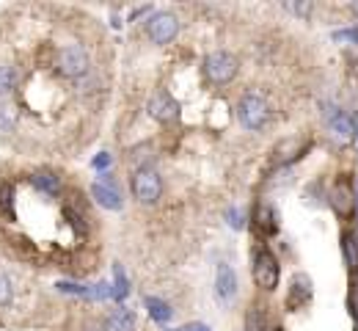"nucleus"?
Wrapping results in <instances>:
<instances>
[{
    "label": "nucleus",
    "instance_id": "nucleus-1",
    "mask_svg": "<svg viewBox=\"0 0 358 331\" xmlns=\"http://www.w3.org/2000/svg\"><path fill=\"white\" fill-rule=\"evenodd\" d=\"M237 69H240V61H237L231 52H226V50H215V52H210V55L204 58V75H207V80L215 83V86L231 83V80L237 78Z\"/></svg>",
    "mask_w": 358,
    "mask_h": 331
},
{
    "label": "nucleus",
    "instance_id": "nucleus-2",
    "mask_svg": "<svg viewBox=\"0 0 358 331\" xmlns=\"http://www.w3.org/2000/svg\"><path fill=\"white\" fill-rule=\"evenodd\" d=\"M237 119L245 130H262L270 119L268 99L259 94H245L237 102Z\"/></svg>",
    "mask_w": 358,
    "mask_h": 331
},
{
    "label": "nucleus",
    "instance_id": "nucleus-3",
    "mask_svg": "<svg viewBox=\"0 0 358 331\" xmlns=\"http://www.w3.org/2000/svg\"><path fill=\"white\" fill-rule=\"evenodd\" d=\"M251 274H254V282L262 290H275L278 279H281V268H278V260L270 248H259L254 254V265H251Z\"/></svg>",
    "mask_w": 358,
    "mask_h": 331
},
{
    "label": "nucleus",
    "instance_id": "nucleus-4",
    "mask_svg": "<svg viewBox=\"0 0 358 331\" xmlns=\"http://www.w3.org/2000/svg\"><path fill=\"white\" fill-rule=\"evenodd\" d=\"M160 193H163V177H160L155 169L143 166V169L135 171L133 174V196L141 202V204H155V202L160 199Z\"/></svg>",
    "mask_w": 358,
    "mask_h": 331
},
{
    "label": "nucleus",
    "instance_id": "nucleus-5",
    "mask_svg": "<svg viewBox=\"0 0 358 331\" xmlns=\"http://www.w3.org/2000/svg\"><path fill=\"white\" fill-rule=\"evenodd\" d=\"M146 34L155 45H169L174 42L179 34V20L177 14L171 11H155L149 20H146Z\"/></svg>",
    "mask_w": 358,
    "mask_h": 331
},
{
    "label": "nucleus",
    "instance_id": "nucleus-6",
    "mask_svg": "<svg viewBox=\"0 0 358 331\" xmlns=\"http://www.w3.org/2000/svg\"><path fill=\"white\" fill-rule=\"evenodd\" d=\"M58 69L66 78H83L89 72V52L80 45H66L58 52Z\"/></svg>",
    "mask_w": 358,
    "mask_h": 331
},
{
    "label": "nucleus",
    "instance_id": "nucleus-7",
    "mask_svg": "<svg viewBox=\"0 0 358 331\" xmlns=\"http://www.w3.org/2000/svg\"><path fill=\"white\" fill-rule=\"evenodd\" d=\"M146 111H149V116H152L155 122H163V125L179 119V102L169 94V92H157V94L149 99Z\"/></svg>",
    "mask_w": 358,
    "mask_h": 331
},
{
    "label": "nucleus",
    "instance_id": "nucleus-8",
    "mask_svg": "<svg viewBox=\"0 0 358 331\" xmlns=\"http://www.w3.org/2000/svg\"><path fill=\"white\" fill-rule=\"evenodd\" d=\"M91 196L96 199V204H102L105 210H122L124 207V199H122V190L116 188V183H110L108 177L96 180L91 185Z\"/></svg>",
    "mask_w": 358,
    "mask_h": 331
},
{
    "label": "nucleus",
    "instance_id": "nucleus-9",
    "mask_svg": "<svg viewBox=\"0 0 358 331\" xmlns=\"http://www.w3.org/2000/svg\"><path fill=\"white\" fill-rule=\"evenodd\" d=\"M215 295L221 304H231L237 295V274L229 262H221L215 271Z\"/></svg>",
    "mask_w": 358,
    "mask_h": 331
},
{
    "label": "nucleus",
    "instance_id": "nucleus-10",
    "mask_svg": "<svg viewBox=\"0 0 358 331\" xmlns=\"http://www.w3.org/2000/svg\"><path fill=\"white\" fill-rule=\"evenodd\" d=\"M312 301V279L306 274H298L292 279V287L287 293V309L289 312H298L301 307H306Z\"/></svg>",
    "mask_w": 358,
    "mask_h": 331
},
{
    "label": "nucleus",
    "instance_id": "nucleus-11",
    "mask_svg": "<svg viewBox=\"0 0 358 331\" xmlns=\"http://www.w3.org/2000/svg\"><path fill=\"white\" fill-rule=\"evenodd\" d=\"M353 204H356V193L348 183H339L336 188L331 190V207L339 213V216H350L353 213Z\"/></svg>",
    "mask_w": 358,
    "mask_h": 331
},
{
    "label": "nucleus",
    "instance_id": "nucleus-12",
    "mask_svg": "<svg viewBox=\"0 0 358 331\" xmlns=\"http://www.w3.org/2000/svg\"><path fill=\"white\" fill-rule=\"evenodd\" d=\"M331 136L336 139L339 143H350L353 136H356V122L348 116V113H334L331 116Z\"/></svg>",
    "mask_w": 358,
    "mask_h": 331
},
{
    "label": "nucleus",
    "instance_id": "nucleus-13",
    "mask_svg": "<svg viewBox=\"0 0 358 331\" xmlns=\"http://www.w3.org/2000/svg\"><path fill=\"white\" fill-rule=\"evenodd\" d=\"M105 331H135V315L124 307L113 309L105 318Z\"/></svg>",
    "mask_w": 358,
    "mask_h": 331
},
{
    "label": "nucleus",
    "instance_id": "nucleus-14",
    "mask_svg": "<svg viewBox=\"0 0 358 331\" xmlns=\"http://www.w3.org/2000/svg\"><path fill=\"white\" fill-rule=\"evenodd\" d=\"M254 221H257V230H259L262 235H275V232H278V216H275V210H273L270 204H259V207H257Z\"/></svg>",
    "mask_w": 358,
    "mask_h": 331
},
{
    "label": "nucleus",
    "instance_id": "nucleus-15",
    "mask_svg": "<svg viewBox=\"0 0 358 331\" xmlns=\"http://www.w3.org/2000/svg\"><path fill=\"white\" fill-rule=\"evenodd\" d=\"M143 307L149 309V318H152L155 323H169L171 315H174V309H171L163 298H155V295H146V298H143Z\"/></svg>",
    "mask_w": 358,
    "mask_h": 331
},
{
    "label": "nucleus",
    "instance_id": "nucleus-16",
    "mask_svg": "<svg viewBox=\"0 0 358 331\" xmlns=\"http://www.w3.org/2000/svg\"><path fill=\"white\" fill-rule=\"evenodd\" d=\"M342 251H345L348 268H350V271H358V235L356 232H345V235H342Z\"/></svg>",
    "mask_w": 358,
    "mask_h": 331
},
{
    "label": "nucleus",
    "instance_id": "nucleus-17",
    "mask_svg": "<svg viewBox=\"0 0 358 331\" xmlns=\"http://www.w3.org/2000/svg\"><path fill=\"white\" fill-rule=\"evenodd\" d=\"M31 183H34L39 190L50 193V196H55V193H58V188H61L58 177H55V174H50V171H39V174H34V177H31Z\"/></svg>",
    "mask_w": 358,
    "mask_h": 331
},
{
    "label": "nucleus",
    "instance_id": "nucleus-18",
    "mask_svg": "<svg viewBox=\"0 0 358 331\" xmlns=\"http://www.w3.org/2000/svg\"><path fill=\"white\" fill-rule=\"evenodd\" d=\"M265 321H268L265 309L262 307H251L248 315H245V331H265Z\"/></svg>",
    "mask_w": 358,
    "mask_h": 331
},
{
    "label": "nucleus",
    "instance_id": "nucleus-19",
    "mask_svg": "<svg viewBox=\"0 0 358 331\" xmlns=\"http://www.w3.org/2000/svg\"><path fill=\"white\" fill-rule=\"evenodd\" d=\"M113 276H116V282H113V298L122 301V298H127V293H130V282H127L122 265H113Z\"/></svg>",
    "mask_w": 358,
    "mask_h": 331
},
{
    "label": "nucleus",
    "instance_id": "nucleus-20",
    "mask_svg": "<svg viewBox=\"0 0 358 331\" xmlns=\"http://www.w3.org/2000/svg\"><path fill=\"white\" fill-rule=\"evenodd\" d=\"M17 125V111L8 102H0V133H11Z\"/></svg>",
    "mask_w": 358,
    "mask_h": 331
},
{
    "label": "nucleus",
    "instance_id": "nucleus-21",
    "mask_svg": "<svg viewBox=\"0 0 358 331\" xmlns=\"http://www.w3.org/2000/svg\"><path fill=\"white\" fill-rule=\"evenodd\" d=\"M61 293H69V295H80V298H89V284H75V282H58Z\"/></svg>",
    "mask_w": 358,
    "mask_h": 331
},
{
    "label": "nucleus",
    "instance_id": "nucleus-22",
    "mask_svg": "<svg viewBox=\"0 0 358 331\" xmlns=\"http://www.w3.org/2000/svg\"><path fill=\"white\" fill-rule=\"evenodd\" d=\"M226 218H229V227L231 230H243L245 227V213L240 207H229L226 210Z\"/></svg>",
    "mask_w": 358,
    "mask_h": 331
},
{
    "label": "nucleus",
    "instance_id": "nucleus-23",
    "mask_svg": "<svg viewBox=\"0 0 358 331\" xmlns=\"http://www.w3.org/2000/svg\"><path fill=\"white\" fill-rule=\"evenodd\" d=\"M14 89V72L8 66H0V97Z\"/></svg>",
    "mask_w": 358,
    "mask_h": 331
},
{
    "label": "nucleus",
    "instance_id": "nucleus-24",
    "mask_svg": "<svg viewBox=\"0 0 358 331\" xmlns=\"http://www.w3.org/2000/svg\"><path fill=\"white\" fill-rule=\"evenodd\" d=\"M334 42H348L358 48V28H345V31H334Z\"/></svg>",
    "mask_w": 358,
    "mask_h": 331
},
{
    "label": "nucleus",
    "instance_id": "nucleus-25",
    "mask_svg": "<svg viewBox=\"0 0 358 331\" xmlns=\"http://www.w3.org/2000/svg\"><path fill=\"white\" fill-rule=\"evenodd\" d=\"M11 301V282L6 274H0V307H6Z\"/></svg>",
    "mask_w": 358,
    "mask_h": 331
},
{
    "label": "nucleus",
    "instance_id": "nucleus-26",
    "mask_svg": "<svg viewBox=\"0 0 358 331\" xmlns=\"http://www.w3.org/2000/svg\"><path fill=\"white\" fill-rule=\"evenodd\" d=\"M287 8L292 14H301V17H309L312 14V3H287Z\"/></svg>",
    "mask_w": 358,
    "mask_h": 331
},
{
    "label": "nucleus",
    "instance_id": "nucleus-27",
    "mask_svg": "<svg viewBox=\"0 0 358 331\" xmlns=\"http://www.w3.org/2000/svg\"><path fill=\"white\" fill-rule=\"evenodd\" d=\"M110 163H113V157H110L108 152H102V155H96V157H94V163H91V166H94L96 171H105Z\"/></svg>",
    "mask_w": 358,
    "mask_h": 331
},
{
    "label": "nucleus",
    "instance_id": "nucleus-28",
    "mask_svg": "<svg viewBox=\"0 0 358 331\" xmlns=\"http://www.w3.org/2000/svg\"><path fill=\"white\" fill-rule=\"evenodd\" d=\"M182 331H210V329H207L204 323H190V326H185Z\"/></svg>",
    "mask_w": 358,
    "mask_h": 331
},
{
    "label": "nucleus",
    "instance_id": "nucleus-29",
    "mask_svg": "<svg viewBox=\"0 0 358 331\" xmlns=\"http://www.w3.org/2000/svg\"><path fill=\"white\" fill-rule=\"evenodd\" d=\"M83 331H99V329H94V326H86V329H83Z\"/></svg>",
    "mask_w": 358,
    "mask_h": 331
},
{
    "label": "nucleus",
    "instance_id": "nucleus-30",
    "mask_svg": "<svg viewBox=\"0 0 358 331\" xmlns=\"http://www.w3.org/2000/svg\"><path fill=\"white\" fill-rule=\"evenodd\" d=\"M353 14H358V3H353Z\"/></svg>",
    "mask_w": 358,
    "mask_h": 331
},
{
    "label": "nucleus",
    "instance_id": "nucleus-31",
    "mask_svg": "<svg viewBox=\"0 0 358 331\" xmlns=\"http://www.w3.org/2000/svg\"><path fill=\"white\" fill-rule=\"evenodd\" d=\"M169 331H182V329H169Z\"/></svg>",
    "mask_w": 358,
    "mask_h": 331
},
{
    "label": "nucleus",
    "instance_id": "nucleus-32",
    "mask_svg": "<svg viewBox=\"0 0 358 331\" xmlns=\"http://www.w3.org/2000/svg\"><path fill=\"white\" fill-rule=\"evenodd\" d=\"M273 331H284V329H273Z\"/></svg>",
    "mask_w": 358,
    "mask_h": 331
}]
</instances>
